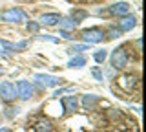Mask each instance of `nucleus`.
Wrapping results in <instances>:
<instances>
[{"instance_id":"7","label":"nucleus","mask_w":146,"mask_h":132,"mask_svg":"<svg viewBox=\"0 0 146 132\" xmlns=\"http://www.w3.org/2000/svg\"><path fill=\"white\" fill-rule=\"evenodd\" d=\"M117 26H119V29H121V33H124V31H131L137 26V19L133 15H124V17H121V20L117 22Z\"/></svg>"},{"instance_id":"13","label":"nucleus","mask_w":146,"mask_h":132,"mask_svg":"<svg viewBox=\"0 0 146 132\" xmlns=\"http://www.w3.org/2000/svg\"><path fill=\"white\" fill-rule=\"evenodd\" d=\"M68 66H70V68H82V66H86V57H82V55L73 57L71 61L68 62Z\"/></svg>"},{"instance_id":"21","label":"nucleus","mask_w":146,"mask_h":132,"mask_svg":"<svg viewBox=\"0 0 146 132\" xmlns=\"http://www.w3.org/2000/svg\"><path fill=\"white\" fill-rule=\"evenodd\" d=\"M40 39H42V40H49V42H58V39L51 37V35H40Z\"/></svg>"},{"instance_id":"12","label":"nucleus","mask_w":146,"mask_h":132,"mask_svg":"<svg viewBox=\"0 0 146 132\" xmlns=\"http://www.w3.org/2000/svg\"><path fill=\"white\" fill-rule=\"evenodd\" d=\"M36 132H51L53 130V125H51V121L49 119H40L38 123H36Z\"/></svg>"},{"instance_id":"14","label":"nucleus","mask_w":146,"mask_h":132,"mask_svg":"<svg viewBox=\"0 0 146 132\" xmlns=\"http://www.w3.org/2000/svg\"><path fill=\"white\" fill-rule=\"evenodd\" d=\"M97 101H99V97H97V95H91V94H90V95H84V97H82V105H84V107L88 108V110H90V108H93Z\"/></svg>"},{"instance_id":"17","label":"nucleus","mask_w":146,"mask_h":132,"mask_svg":"<svg viewBox=\"0 0 146 132\" xmlns=\"http://www.w3.org/2000/svg\"><path fill=\"white\" fill-rule=\"evenodd\" d=\"M90 46H91V44H75V46H71L70 50H68V52H70V53H73V52H86V50H90Z\"/></svg>"},{"instance_id":"24","label":"nucleus","mask_w":146,"mask_h":132,"mask_svg":"<svg viewBox=\"0 0 146 132\" xmlns=\"http://www.w3.org/2000/svg\"><path fill=\"white\" fill-rule=\"evenodd\" d=\"M31 2H33V0H31Z\"/></svg>"},{"instance_id":"6","label":"nucleus","mask_w":146,"mask_h":132,"mask_svg":"<svg viewBox=\"0 0 146 132\" xmlns=\"http://www.w3.org/2000/svg\"><path fill=\"white\" fill-rule=\"evenodd\" d=\"M17 92H18V97L22 99V101H29L31 97H33V84L29 83V81H18L17 83Z\"/></svg>"},{"instance_id":"5","label":"nucleus","mask_w":146,"mask_h":132,"mask_svg":"<svg viewBox=\"0 0 146 132\" xmlns=\"http://www.w3.org/2000/svg\"><path fill=\"white\" fill-rule=\"evenodd\" d=\"M80 39L84 40L86 44H97L104 39V29L100 28H90V29H84L80 33Z\"/></svg>"},{"instance_id":"11","label":"nucleus","mask_w":146,"mask_h":132,"mask_svg":"<svg viewBox=\"0 0 146 132\" xmlns=\"http://www.w3.org/2000/svg\"><path fill=\"white\" fill-rule=\"evenodd\" d=\"M57 24L60 26V29H64V31H71V29H75L77 26H79V22L75 19H71V17H68V19H62L60 17V20H58Z\"/></svg>"},{"instance_id":"23","label":"nucleus","mask_w":146,"mask_h":132,"mask_svg":"<svg viewBox=\"0 0 146 132\" xmlns=\"http://www.w3.org/2000/svg\"><path fill=\"white\" fill-rule=\"evenodd\" d=\"M0 132H9V130H7V129H2V130H0Z\"/></svg>"},{"instance_id":"15","label":"nucleus","mask_w":146,"mask_h":132,"mask_svg":"<svg viewBox=\"0 0 146 132\" xmlns=\"http://www.w3.org/2000/svg\"><path fill=\"white\" fill-rule=\"evenodd\" d=\"M121 37V29L119 28H110L104 31V39H108V40H113V39H119Z\"/></svg>"},{"instance_id":"3","label":"nucleus","mask_w":146,"mask_h":132,"mask_svg":"<svg viewBox=\"0 0 146 132\" xmlns=\"http://www.w3.org/2000/svg\"><path fill=\"white\" fill-rule=\"evenodd\" d=\"M0 19L4 22H11V24H18V22H26L27 20V15L26 11L18 9V7H11V9L4 11L2 15H0Z\"/></svg>"},{"instance_id":"16","label":"nucleus","mask_w":146,"mask_h":132,"mask_svg":"<svg viewBox=\"0 0 146 132\" xmlns=\"http://www.w3.org/2000/svg\"><path fill=\"white\" fill-rule=\"evenodd\" d=\"M106 57H108V52H106V50H97V52L93 53L95 62H99V64H102V62L106 61Z\"/></svg>"},{"instance_id":"8","label":"nucleus","mask_w":146,"mask_h":132,"mask_svg":"<svg viewBox=\"0 0 146 132\" xmlns=\"http://www.w3.org/2000/svg\"><path fill=\"white\" fill-rule=\"evenodd\" d=\"M130 9H131V6L128 2H117L110 7V13H111L113 17H124V15L130 13Z\"/></svg>"},{"instance_id":"10","label":"nucleus","mask_w":146,"mask_h":132,"mask_svg":"<svg viewBox=\"0 0 146 132\" xmlns=\"http://www.w3.org/2000/svg\"><path fill=\"white\" fill-rule=\"evenodd\" d=\"M62 105H64V110L68 114H71L79 108V99L75 95H66V97H62Z\"/></svg>"},{"instance_id":"9","label":"nucleus","mask_w":146,"mask_h":132,"mask_svg":"<svg viewBox=\"0 0 146 132\" xmlns=\"http://www.w3.org/2000/svg\"><path fill=\"white\" fill-rule=\"evenodd\" d=\"M58 20H60V15H58V13H44V15H40L38 24L40 26H55Z\"/></svg>"},{"instance_id":"2","label":"nucleus","mask_w":146,"mask_h":132,"mask_svg":"<svg viewBox=\"0 0 146 132\" xmlns=\"http://www.w3.org/2000/svg\"><path fill=\"white\" fill-rule=\"evenodd\" d=\"M18 97L17 84H13L11 81H2L0 83V99L4 103H13Z\"/></svg>"},{"instance_id":"20","label":"nucleus","mask_w":146,"mask_h":132,"mask_svg":"<svg viewBox=\"0 0 146 132\" xmlns=\"http://www.w3.org/2000/svg\"><path fill=\"white\" fill-rule=\"evenodd\" d=\"M91 74H93V77L97 81H102V72H100L99 68H93V70H91Z\"/></svg>"},{"instance_id":"19","label":"nucleus","mask_w":146,"mask_h":132,"mask_svg":"<svg viewBox=\"0 0 146 132\" xmlns=\"http://www.w3.org/2000/svg\"><path fill=\"white\" fill-rule=\"evenodd\" d=\"M38 28H40L38 22H29V24H27V31H31V33H36Z\"/></svg>"},{"instance_id":"18","label":"nucleus","mask_w":146,"mask_h":132,"mask_svg":"<svg viewBox=\"0 0 146 132\" xmlns=\"http://www.w3.org/2000/svg\"><path fill=\"white\" fill-rule=\"evenodd\" d=\"M84 17H88V13H86V11H75V13H71V19H75L77 22H79L80 19H84Z\"/></svg>"},{"instance_id":"4","label":"nucleus","mask_w":146,"mask_h":132,"mask_svg":"<svg viewBox=\"0 0 146 132\" xmlns=\"http://www.w3.org/2000/svg\"><path fill=\"white\" fill-rule=\"evenodd\" d=\"M62 81L60 77H55V75H49V74H36L35 75V83L40 86V88H53V86H58V84H62Z\"/></svg>"},{"instance_id":"22","label":"nucleus","mask_w":146,"mask_h":132,"mask_svg":"<svg viewBox=\"0 0 146 132\" xmlns=\"http://www.w3.org/2000/svg\"><path fill=\"white\" fill-rule=\"evenodd\" d=\"M60 35H62V37H64V39H73V37H71V33H70V31H64V29H60Z\"/></svg>"},{"instance_id":"1","label":"nucleus","mask_w":146,"mask_h":132,"mask_svg":"<svg viewBox=\"0 0 146 132\" xmlns=\"http://www.w3.org/2000/svg\"><path fill=\"white\" fill-rule=\"evenodd\" d=\"M128 61H130V53H128L126 46H119L117 50H113L111 55H110V62H111V68L113 70H122Z\"/></svg>"}]
</instances>
